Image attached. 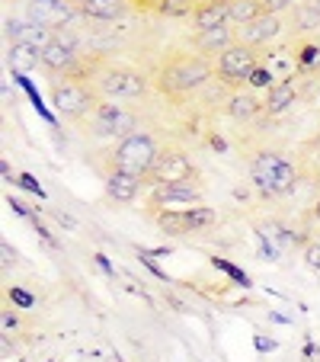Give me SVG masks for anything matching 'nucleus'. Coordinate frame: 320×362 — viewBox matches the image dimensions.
<instances>
[{
    "label": "nucleus",
    "instance_id": "1",
    "mask_svg": "<svg viewBox=\"0 0 320 362\" xmlns=\"http://www.w3.org/2000/svg\"><path fill=\"white\" fill-rule=\"evenodd\" d=\"M215 74H218V68L211 64L208 55H202V52H177V55H170L160 64L157 87L164 93H192V90L205 87Z\"/></svg>",
    "mask_w": 320,
    "mask_h": 362
},
{
    "label": "nucleus",
    "instance_id": "2",
    "mask_svg": "<svg viewBox=\"0 0 320 362\" xmlns=\"http://www.w3.org/2000/svg\"><path fill=\"white\" fill-rule=\"evenodd\" d=\"M90 87L102 100H141V96H148L150 81L144 71L131 68V64L109 62V64H100L90 74Z\"/></svg>",
    "mask_w": 320,
    "mask_h": 362
},
{
    "label": "nucleus",
    "instance_id": "3",
    "mask_svg": "<svg viewBox=\"0 0 320 362\" xmlns=\"http://www.w3.org/2000/svg\"><path fill=\"white\" fill-rule=\"evenodd\" d=\"M250 180L263 196H285L298 183V170L275 151H259L250 160Z\"/></svg>",
    "mask_w": 320,
    "mask_h": 362
},
{
    "label": "nucleus",
    "instance_id": "4",
    "mask_svg": "<svg viewBox=\"0 0 320 362\" xmlns=\"http://www.w3.org/2000/svg\"><path fill=\"white\" fill-rule=\"evenodd\" d=\"M96 90L90 87V81L77 74L61 77H52V106L61 112L64 119H87L96 106Z\"/></svg>",
    "mask_w": 320,
    "mask_h": 362
},
{
    "label": "nucleus",
    "instance_id": "5",
    "mask_svg": "<svg viewBox=\"0 0 320 362\" xmlns=\"http://www.w3.org/2000/svg\"><path fill=\"white\" fill-rule=\"evenodd\" d=\"M157 154H160V148H157V141L148 132H131V135H125L122 141L116 144V151H112V167L148 180V173L154 170V164H157Z\"/></svg>",
    "mask_w": 320,
    "mask_h": 362
},
{
    "label": "nucleus",
    "instance_id": "6",
    "mask_svg": "<svg viewBox=\"0 0 320 362\" xmlns=\"http://www.w3.org/2000/svg\"><path fill=\"white\" fill-rule=\"evenodd\" d=\"M263 62V48L256 45H247V42H234L231 48H225L218 55V81L225 83V87H234V90H244V83L250 81L253 68Z\"/></svg>",
    "mask_w": 320,
    "mask_h": 362
},
{
    "label": "nucleus",
    "instance_id": "7",
    "mask_svg": "<svg viewBox=\"0 0 320 362\" xmlns=\"http://www.w3.org/2000/svg\"><path fill=\"white\" fill-rule=\"evenodd\" d=\"M87 119H90V132L96 138H116V135L125 138L135 132V116L119 100H102L100 96Z\"/></svg>",
    "mask_w": 320,
    "mask_h": 362
},
{
    "label": "nucleus",
    "instance_id": "8",
    "mask_svg": "<svg viewBox=\"0 0 320 362\" xmlns=\"http://www.w3.org/2000/svg\"><path fill=\"white\" fill-rule=\"evenodd\" d=\"M179 180H196V167H192V160L186 158L183 151L177 148H164L160 154H157V164L154 170L148 173V183L157 186V183H179Z\"/></svg>",
    "mask_w": 320,
    "mask_h": 362
},
{
    "label": "nucleus",
    "instance_id": "9",
    "mask_svg": "<svg viewBox=\"0 0 320 362\" xmlns=\"http://www.w3.org/2000/svg\"><path fill=\"white\" fill-rule=\"evenodd\" d=\"M39 55H42V68H45L48 74H55V77L81 74V55H77L74 42H68L64 35H55Z\"/></svg>",
    "mask_w": 320,
    "mask_h": 362
},
{
    "label": "nucleus",
    "instance_id": "10",
    "mask_svg": "<svg viewBox=\"0 0 320 362\" xmlns=\"http://www.w3.org/2000/svg\"><path fill=\"white\" fill-rule=\"evenodd\" d=\"M288 26H292V23H285V16H279V13H263V16H256L250 26L237 29V39L247 42V45L269 48V45H275V42H279L282 35L288 33Z\"/></svg>",
    "mask_w": 320,
    "mask_h": 362
},
{
    "label": "nucleus",
    "instance_id": "11",
    "mask_svg": "<svg viewBox=\"0 0 320 362\" xmlns=\"http://www.w3.org/2000/svg\"><path fill=\"white\" fill-rule=\"evenodd\" d=\"M81 10V4L74 0H26V13L32 23H45V26L58 29L64 23H71V16Z\"/></svg>",
    "mask_w": 320,
    "mask_h": 362
},
{
    "label": "nucleus",
    "instance_id": "12",
    "mask_svg": "<svg viewBox=\"0 0 320 362\" xmlns=\"http://www.w3.org/2000/svg\"><path fill=\"white\" fill-rule=\"evenodd\" d=\"M202 202V189L189 180H179V183H157L150 189V205H198Z\"/></svg>",
    "mask_w": 320,
    "mask_h": 362
},
{
    "label": "nucleus",
    "instance_id": "13",
    "mask_svg": "<svg viewBox=\"0 0 320 362\" xmlns=\"http://www.w3.org/2000/svg\"><path fill=\"white\" fill-rule=\"evenodd\" d=\"M55 35L58 33L52 26H45V23H32V20H26V23L10 20L7 23V42L10 45H29V48H35V52H42Z\"/></svg>",
    "mask_w": 320,
    "mask_h": 362
},
{
    "label": "nucleus",
    "instance_id": "14",
    "mask_svg": "<svg viewBox=\"0 0 320 362\" xmlns=\"http://www.w3.org/2000/svg\"><path fill=\"white\" fill-rule=\"evenodd\" d=\"M234 42H237V29L231 23L227 26H215V29H202V33L192 35V48L202 52V55H221Z\"/></svg>",
    "mask_w": 320,
    "mask_h": 362
},
{
    "label": "nucleus",
    "instance_id": "15",
    "mask_svg": "<svg viewBox=\"0 0 320 362\" xmlns=\"http://www.w3.org/2000/svg\"><path fill=\"white\" fill-rule=\"evenodd\" d=\"M295 103H298V83H295L292 77H285V81H275L273 87L266 90L263 112L266 116H282L285 110H292Z\"/></svg>",
    "mask_w": 320,
    "mask_h": 362
},
{
    "label": "nucleus",
    "instance_id": "16",
    "mask_svg": "<svg viewBox=\"0 0 320 362\" xmlns=\"http://www.w3.org/2000/svg\"><path fill=\"white\" fill-rule=\"evenodd\" d=\"M141 177H135V173L129 170H119V167H112L109 173H106V196L116 199V202L129 205L138 199V192H141Z\"/></svg>",
    "mask_w": 320,
    "mask_h": 362
},
{
    "label": "nucleus",
    "instance_id": "17",
    "mask_svg": "<svg viewBox=\"0 0 320 362\" xmlns=\"http://www.w3.org/2000/svg\"><path fill=\"white\" fill-rule=\"evenodd\" d=\"M81 13L96 23H116L131 13V0H81Z\"/></svg>",
    "mask_w": 320,
    "mask_h": 362
},
{
    "label": "nucleus",
    "instance_id": "18",
    "mask_svg": "<svg viewBox=\"0 0 320 362\" xmlns=\"http://www.w3.org/2000/svg\"><path fill=\"white\" fill-rule=\"evenodd\" d=\"M227 7L231 0H198V7L192 10V29H215V26H227Z\"/></svg>",
    "mask_w": 320,
    "mask_h": 362
},
{
    "label": "nucleus",
    "instance_id": "19",
    "mask_svg": "<svg viewBox=\"0 0 320 362\" xmlns=\"http://www.w3.org/2000/svg\"><path fill=\"white\" fill-rule=\"evenodd\" d=\"M259 112H263V100L256 93H250V90H234L231 100H227V116L234 122H250Z\"/></svg>",
    "mask_w": 320,
    "mask_h": 362
},
{
    "label": "nucleus",
    "instance_id": "20",
    "mask_svg": "<svg viewBox=\"0 0 320 362\" xmlns=\"http://www.w3.org/2000/svg\"><path fill=\"white\" fill-rule=\"evenodd\" d=\"M256 16H263L259 0H231V7H227V23H231L234 29L250 26Z\"/></svg>",
    "mask_w": 320,
    "mask_h": 362
},
{
    "label": "nucleus",
    "instance_id": "21",
    "mask_svg": "<svg viewBox=\"0 0 320 362\" xmlns=\"http://www.w3.org/2000/svg\"><path fill=\"white\" fill-rule=\"evenodd\" d=\"M198 7V0H150L148 10L164 20H179V16H192V10Z\"/></svg>",
    "mask_w": 320,
    "mask_h": 362
},
{
    "label": "nucleus",
    "instance_id": "22",
    "mask_svg": "<svg viewBox=\"0 0 320 362\" xmlns=\"http://www.w3.org/2000/svg\"><path fill=\"white\" fill-rule=\"evenodd\" d=\"M186 212V225H189V234L196 231H208L211 225H218V212L211 209V205H189V209H183Z\"/></svg>",
    "mask_w": 320,
    "mask_h": 362
},
{
    "label": "nucleus",
    "instance_id": "23",
    "mask_svg": "<svg viewBox=\"0 0 320 362\" xmlns=\"http://www.w3.org/2000/svg\"><path fill=\"white\" fill-rule=\"evenodd\" d=\"M42 64V55L35 52V48L29 45H10V68L16 71V74H26V71L39 68Z\"/></svg>",
    "mask_w": 320,
    "mask_h": 362
},
{
    "label": "nucleus",
    "instance_id": "24",
    "mask_svg": "<svg viewBox=\"0 0 320 362\" xmlns=\"http://www.w3.org/2000/svg\"><path fill=\"white\" fill-rule=\"evenodd\" d=\"M157 225L164 234H173V238H183L189 234V225H186V212H173V209H164V212L157 215Z\"/></svg>",
    "mask_w": 320,
    "mask_h": 362
},
{
    "label": "nucleus",
    "instance_id": "25",
    "mask_svg": "<svg viewBox=\"0 0 320 362\" xmlns=\"http://www.w3.org/2000/svg\"><path fill=\"white\" fill-rule=\"evenodd\" d=\"M275 81H279V77L273 74V68H269V64H263V62H259L256 68H253V74H250V81H247V83H250L253 90H269Z\"/></svg>",
    "mask_w": 320,
    "mask_h": 362
},
{
    "label": "nucleus",
    "instance_id": "26",
    "mask_svg": "<svg viewBox=\"0 0 320 362\" xmlns=\"http://www.w3.org/2000/svg\"><path fill=\"white\" fill-rule=\"evenodd\" d=\"M259 7H263V13H292L295 7H298V0H259Z\"/></svg>",
    "mask_w": 320,
    "mask_h": 362
},
{
    "label": "nucleus",
    "instance_id": "27",
    "mask_svg": "<svg viewBox=\"0 0 320 362\" xmlns=\"http://www.w3.org/2000/svg\"><path fill=\"white\" fill-rule=\"evenodd\" d=\"M211 263H215V267H218L221 273H227V276H231V279L237 282V286H244V288L250 286V276H247V273H240V269L234 267V263H227V260H218V257H215V260H211Z\"/></svg>",
    "mask_w": 320,
    "mask_h": 362
},
{
    "label": "nucleus",
    "instance_id": "28",
    "mask_svg": "<svg viewBox=\"0 0 320 362\" xmlns=\"http://www.w3.org/2000/svg\"><path fill=\"white\" fill-rule=\"evenodd\" d=\"M304 263L314 269V273H320V240L304 244Z\"/></svg>",
    "mask_w": 320,
    "mask_h": 362
},
{
    "label": "nucleus",
    "instance_id": "29",
    "mask_svg": "<svg viewBox=\"0 0 320 362\" xmlns=\"http://www.w3.org/2000/svg\"><path fill=\"white\" fill-rule=\"evenodd\" d=\"M0 324H4V334H13V330H20V317L10 311V308H4V315H0Z\"/></svg>",
    "mask_w": 320,
    "mask_h": 362
},
{
    "label": "nucleus",
    "instance_id": "30",
    "mask_svg": "<svg viewBox=\"0 0 320 362\" xmlns=\"http://www.w3.org/2000/svg\"><path fill=\"white\" fill-rule=\"evenodd\" d=\"M10 298H13V305H20V308H32L35 305V298L29 292H23V288H10Z\"/></svg>",
    "mask_w": 320,
    "mask_h": 362
},
{
    "label": "nucleus",
    "instance_id": "31",
    "mask_svg": "<svg viewBox=\"0 0 320 362\" xmlns=\"http://www.w3.org/2000/svg\"><path fill=\"white\" fill-rule=\"evenodd\" d=\"M16 183H20V186H26V189H29V192H35V196H39V199H42V196H45V192H42V186H39V183H35V180H32V177H26V173H23V177H20V180H16Z\"/></svg>",
    "mask_w": 320,
    "mask_h": 362
},
{
    "label": "nucleus",
    "instance_id": "32",
    "mask_svg": "<svg viewBox=\"0 0 320 362\" xmlns=\"http://www.w3.org/2000/svg\"><path fill=\"white\" fill-rule=\"evenodd\" d=\"M141 263H144V267L150 269V273L157 276V279H164V282H167V276L160 273V267H157V263H154V257H150V253H141Z\"/></svg>",
    "mask_w": 320,
    "mask_h": 362
},
{
    "label": "nucleus",
    "instance_id": "33",
    "mask_svg": "<svg viewBox=\"0 0 320 362\" xmlns=\"http://www.w3.org/2000/svg\"><path fill=\"white\" fill-rule=\"evenodd\" d=\"M0 253H4V267H10V263H16V250L10 244H0Z\"/></svg>",
    "mask_w": 320,
    "mask_h": 362
},
{
    "label": "nucleus",
    "instance_id": "34",
    "mask_svg": "<svg viewBox=\"0 0 320 362\" xmlns=\"http://www.w3.org/2000/svg\"><path fill=\"white\" fill-rule=\"evenodd\" d=\"M55 218H58V225L71 228V231H74V228H77V221H74V218H71V215H64V212H55Z\"/></svg>",
    "mask_w": 320,
    "mask_h": 362
},
{
    "label": "nucleus",
    "instance_id": "35",
    "mask_svg": "<svg viewBox=\"0 0 320 362\" xmlns=\"http://www.w3.org/2000/svg\"><path fill=\"white\" fill-rule=\"evenodd\" d=\"M256 349H259V353H266V349H275V343L266 340V337H256Z\"/></svg>",
    "mask_w": 320,
    "mask_h": 362
},
{
    "label": "nucleus",
    "instance_id": "36",
    "mask_svg": "<svg viewBox=\"0 0 320 362\" xmlns=\"http://www.w3.org/2000/svg\"><path fill=\"white\" fill-rule=\"evenodd\" d=\"M96 263H100V267L106 269V273H109V276H116V269H112L109 263H106V257H102V253H96Z\"/></svg>",
    "mask_w": 320,
    "mask_h": 362
},
{
    "label": "nucleus",
    "instance_id": "37",
    "mask_svg": "<svg viewBox=\"0 0 320 362\" xmlns=\"http://www.w3.org/2000/svg\"><path fill=\"white\" fill-rule=\"evenodd\" d=\"M314 218H320V202H317V205H314Z\"/></svg>",
    "mask_w": 320,
    "mask_h": 362
},
{
    "label": "nucleus",
    "instance_id": "38",
    "mask_svg": "<svg viewBox=\"0 0 320 362\" xmlns=\"http://www.w3.org/2000/svg\"><path fill=\"white\" fill-rule=\"evenodd\" d=\"M311 4H314V7H317V10H320V0H311Z\"/></svg>",
    "mask_w": 320,
    "mask_h": 362
},
{
    "label": "nucleus",
    "instance_id": "39",
    "mask_svg": "<svg viewBox=\"0 0 320 362\" xmlns=\"http://www.w3.org/2000/svg\"><path fill=\"white\" fill-rule=\"evenodd\" d=\"M317 103H320V90H317Z\"/></svg>",
    "mask_w": 320,
    "mask_h": 362
}]
</instances>
